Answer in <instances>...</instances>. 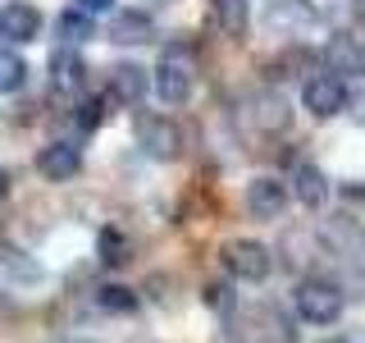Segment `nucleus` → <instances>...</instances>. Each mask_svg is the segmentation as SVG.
I'll return each mask as SVG.
<instances>
[{"instance_id":"nucleus-1","label":"nucleus","mask_w":365,"mask_h":343,"mask_svg":"<svg viewBox=\"0 0 365 343\" xmlns=\"http://www.w3.org/2000/svg\"><path fill=\"white\" fill-rule=\"evenodd\" d=\"M292 302H297V316L311 320V325H334V320L342 316V307H347V297H342V289L334 279H302L292 289Z\"/></svg>"},{"instance_id":"nucleus-2","label":"nucleus","mask_w":365,"mask_h":343,"mask_svg":"<svg viewBox=\"0 0 365 343\" xmlns=\"http://www.w3.org/2000/svg\"><path fill=\"white\" fill-rule=\"evenodd\" d=\"M192 83H197V64H192L187 46H169L155 64V91L165 106H182L192 96Z\"/></svg>"},{"instance_id":"nucleus-3","label":"nucleus","mask_w":365,"mask_h":343,"mask_svg":"<svg viewBox=\"0 0 365 343\" xmlns=\"http://www.w3.org/2000/svg\"><path fill=\"white\" fill-rule=\"evenodd\" d=\"M137 142L151 160H178L182 156V129L169 114H137Z\"/></svg>"},{"instance_id":"nucleus-4","label":"nucleus","mask_w":365,"mask_h":343,"mask_svg":"<svg viewBox=\"0 0 365 343\" xmlns=\"http://www.w3.org/2000/svg\"><path fill=\"white\" fill-rule=\"evenodd\" d=\"M224 266H228V274H237L247 284H265L274 261H269V247H260L256 238H233L224 247Z\"/></svg>"},{"instance_id":"nucleus-5","label":"nucleus","mask_w":365,"mask_h":343,"mask_svg":"<svg viewBox=\"0 0 365 343\" xmlns=\"http://www.w3.org/2000/svg\"><path fill=\"white\" fill-rule=\"evenodd\" d=\"M302 106L311 110L315 119H334V114L347 106V83H342L338 74H315V78H306Z\"/></svg>"},{"instance_id":"nucleus-6","label":"nucleus","mask_w":365,"mask_h":343,"mask_svg":"<svg viewBox=\"0 0 365 343\" xmlns=\"http://www.w3.org/2000/svg\"><path fill=\"white\" fill-rule=\"evenodd\" d=\"M37 32H41V14H37L32 5L14 0V5L0 9V37H5L9 46H28V41H37Z\"/></svg>"},{"instance_id":"nucleus-7","label":"nucleus","mask_w":365,"mask_h":343,"mask_svg":"<svg viewBox=\"0 0 365 343\" xmlns=\"http://www.w3.org/2000/svg\"><path fill=\"white\" fill-rule=\"evenodd\" d=\"M106 37L114 46H142V41H151L155 37V23L146 9H119V14L110 19V32Z\"/></svg>"},{"instance_id":"nucleus-8","label":"nucleus","mask_w":365,"mask_h":343,"mask_svg":"<svg viewBox=\"0 0 365 343\" xmlns=\"http://www.w3.org/2000/svg\"><path fill=\"white\" fill-rule=\"evenodd\" d=\"M283 206H288V188H283L279 179H256L247 188V211L256 215V220H279Z\"/></svg>"},{"instance_id":"nucleus-9","label":"nucleus","mask_w":365,"mask_h":343,"mask_svg":"<svg viewBox=\"0 0 365 343\" xmlns=\"http://www.w3.org/2000/svg\"><path fill=\"white\" fill-rule=\"evenodd\" d=\"M37 169H41V179L64 183V179H73L78 169H83V156H78L73 142H51V146L37 156Z\"/></svg>"},{"instance_id":"nucleus-10","label":"nucleus","mask_w":365,"mask_h":343,"mask_svg":"<svg viewBox=\"0 0 365 343\" xmlns=\"http://www.w3.org/2000/svg\"><path fill=\"white\" fill-rule=\"evenodd\" d=\"M251 114H256V129H265V133H283L292 124V106L279 96V91H256Z\"/></svg>"},{"instance_id":"nucleus-11","label":"nucleus","mask_w":365,"mask_h":343,"mask_svg":"<svg viewBox=\"0 0 365 343\" xmlns=\"http://www.w3.org/2000/svg\"><path fill=\"white\" fill-rule=\"evenodd\" d=\"M110 96L119 106H137L146 96V69L142 64H114L110 69Z\"/></svg>"},{"instance_id":"nucleus-12","label":"nucleus","mask_w":365,"mask_h":343,"mask_svg":"<svg viewBox=\"0 0 365 343\" xmlns=\"http://www.w3.org/2000/svg\"><path fill=\"white\" fill-rule=\"evenodd\" d=\"M51 83L60 91H83L87 64H83V55H73V46H60V51L51 55Z\"/></svg>"},{"instance_id":"nucleus-13","label":"nucleus","mask_w":365,"mask_h":343,"mask_svg":"<svg viewBox=\"0 0 365 343\" xmlns=\"http://www.w3.org/2000/svg\"><path fill=\"white\" fill-rule=\"evenodd\" d=\"M292 192L302 206H311V211H319V206L329 202V179L319 174L315 165H297L292 169Z\"/></svg>"},{"instance_id":"nucleus-14","label":"nucleus","mask_w":365,"mask_h":343,"mask_svg":"<svg viewBox=\"0 0 365 343\" xmlns=\"http://www.w3.org/2000/svg\"><path fill=\"white\" fill-rule=\"evenodd\" d=\"M329 74H365V51L347 32L329 37Z\"/></svg>"},{"instance_id":"nucleus-15","label":"nucleus","mask_w":365,"mask_h":343,"mask_svg":"<svg viewBox=\"0 0 365 343\" xmlns=\"http://www.w3.org/2000/svg\"><path fill=\"white\" fill-rule=\"evenodd\" d=\"M210 14H215V23H220V32H228V37H242L251 9H247V0H210Z\"/></svg>"},{"instance_id":"nucleus-16","label":"nucleus","mask_w":365,"mask_h":343,"mask_svg":"<svg viewBox=\"0 0 365 343\" xmlns=\"http://www.w3.org/2000/svg\"><path fill=\"white\" fill-rule=\"evenodd\" d=\"M55 28H60V37H64L68 46H83V41L96 37V23H91L87 9H64V14L55 19Z\"/></svg>"},{"instance_id":"nucleus-17","label":"nucleus","mask_w":365,"mask_h":343,"mask_svg":"<svg viewBox=\"0 0 365 343\" xmlns=\"http://www.w3.org/2000/svg\"><path fill=\"white\" fill-rule=\"evenodd\" d=\"M96 252H101V261H106V266H128V261H133V243L119 234V229H101Z\"/></svg>"},{"instance_id":"nucleus-18","label":"nucleus","mask_w":365,"mask_h":343,"mask_svg":"<svg viewBox=\"0 0 365 343\" xmlns=\"http://www.w3.org/2000/svg\"><path fill=\"white\" fill-rule=\"evenodd\" d=\"M96 302L106 307V312H114V316L137 312V293H133V289H123V284H106V289H96Z\"/></svg>"},{"instance_id":"nucleus-19","label":"nucleus","mask_w":365,"mask_h":343,"mask_svg":"<svg viewBox=\"0 0 365 343\" xmlns=\"http://www.w3.org/2000/svg\"><path fill=\"white\" fill-rule=\"evenodd\" d=\"M23 83H28V64H23V55L0 51V91H19Z\"/></svg>"},{"instance_id":"nucleus-20","label":"nucleus","mask_w":365,"mask_h":343,"mask_svg":"<svg viewBox=\"0 0 365 343\" xmlns=\"http://www.w3.org/2000/svg\"><path fill=\"white\" fill-rule=\"evenodd\" d=\"M5 266H9V274H14V279H28V284L41 279V266H37V261H28V257H19V252H9Z\"/></svg>"},{"instance_id":"nucleus-21","label":"nucleus","mask_w":365,"mask_h":343,"mask_svg":"<svg viewBox=\"0 0 365 343\" xmlns=\"http://www.w3.org/2000/svg\"><path fill=\"white\" fill-rule=\"evenodd\" d=\"M205 307H215V312H233V289H228V284H205Z\"/></svg>"},{"instance_id":"nucleus-22","label":"nucleus","mask_w":365,"mask_h":343,"mask_svg":"<svg viewBox=\"0 0 365 343\" xmlns=\"http://www.w3.org/2000/svg\"><path fill=\"white\" fill-rule=\"evenodd\" d=\"M101 119H106V110H101V101H83V114H78V124H83V129H96Z\"/></svg>"},{"instance_id":"nucleus-23","label":"nucleus","mask_w":365,"mask_h":343,"mask_svg":"<svg viewBox=\"0 0 365 343\" xmlns=\"http://www.w3.org/2000/svg\"><path fill=\"white\" fill-rule=\"evenodd\" d=\"M78 9H87V14H106V9H114V0H78Z\"/></svg>"},{"instance_id":"nucleus-24","label":"nucleus","mask_w":365,"mask_h":343,"mask_svg":"<svg viewBox=\"0 0 365 343\" xmlns=\"http://www.w3.org/2000/svg\"><path fill=\"white\" fill-rule=\"evenodd\" d=\"M356 124H365V91H361V101H356Z\"/></svg>"},{"instance_id":"nucleus-25","label":"nucleus","mask_w":365,"mask_h":343,"mask_svg":"<svg viewBox=\"0 0 365 343\" xmlns=\"http://www.w3.org/2000/svg\"><path fill=\"white\" fill-rule=\"evenodd\" d=\"M5 192H9V174H5V169H0V197H5Z\"/></svg>"},{"instance_id":"nucleus-26","label":"nucleus","mask_w":365,"mask_h":343,"mask_svg":"<svg viewBox=\"0 0 365 343\" xmlns=\"http://www.w3.org/2000/svg\"><path fill=\"white\" fill-rule=\"evenodd\" d=\"M68 343H87V339H68Z\"/></svg>"},{"instance_id":"nucleus-27","label":"nucleus","mask_w":365,"mask_h":343,"mask_svg":"<svg viewBox=\"0 0 365 343\" xmlns=\"http://www.w3.org/2000/svg\"><path fill=\"white\" fill-rule=\"evenodd\" d=\"M329 343H342V339H329Z\"/></svg>"}]
</instances>
